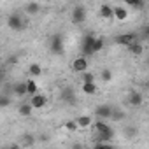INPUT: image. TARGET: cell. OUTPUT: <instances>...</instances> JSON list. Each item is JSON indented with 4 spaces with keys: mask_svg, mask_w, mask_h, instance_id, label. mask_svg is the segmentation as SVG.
Returning <instances> with one entry per match:
<instances>
[{
    "mask_svg": "<svg viewBox=\"0 0 149 149\" xmlns=\"http://www.w3.org/2000/svg\"><path fill=\"white\" fill-rule=\"evenodd\" d=\"M7 25H9V28H13V30H16V32H21V30H25V28L28 26V19L23 18L21 14L14 13V14H9Z\"/></svg>",
    "mask_w": 149,
    "mask_h": 149,
    "instance_id": "6da1fadb",
    "label": "cell"
},
{
    "mask_svg": "<svg viewBox=\"0 0 149 149\" xmlns=\"http://www.w3.org/2000/svg\"><path fill=\"white\" fill-rule=\"evenodd\" d=\"M86 16H88V13H86L84 6H76L70 13V19H72L74 25H83L86 21Z\"/></svg>",
    "mask_w": 149,
    "mask_h": 149,
    "instance_id": "7a4b0ae2",
    "label": "cell"
},
{
    "mask_svg": "<svg viewBox=\"0 0 149 149\" xmlns=\"http://www.w3.org/2000/svg\"><path fill=\"white\" fill-rule=\"evenodd\" d=\"M114 42L116 44H119V46H132L133 42H140L139 40V35L137 33H121V35H118L116 39H114Z\"/></svg>",
    "mask_w": 149,
    "mask_h": 149,
    "instance_id": "3957f363",
    "label": "cell"
},
{
    "mask_svg": "<svg viewBox=\"0 0 149 149\" xmlns=\"http://www.w3.org/2000/svg\"><path fill=\"white\" fill-rule=\"evenodd\" d=\"M98 37H95L93 33H88V35H84V39H83V56H93L95 53H93V44H95V40H97Z\"/></svg>",
    "mask_w": 149,
    "mask_h": 149,
    "instance_id": "277c9868",
    "label": "cell"
},
{
    "mask_svg": "<svg viewBox=\"0 0 149 149\" xmlns=\"http://www.w3.org/2000/svg\"><path fill=\"white\" fill-rule=\"evenodd\" d=\"M70 67H72V70L76 74H84V72H88V58L86 56H77L72 61Z\"/></svg>",
    "mask_w": 149,
    "mask_h": 149,
    "instance_id": "5b68a950",
    "label": "cell"
},
{
    "mask_svg": "<svg viewBox=\"0 0 149 149\" xmlns=\"http://www.w3.org/2000/svg\"><path fill=\"white\" fill-rule=\"evenodd\" d=\"M49 49H51V53H54V54H63L65 53V46H63V39L60 37V35H53L51 37V42H49Z\"/></svg>",
    "mask_w": 149,
    "mask_h": 149,
    "instance_id": "8992f818",
    "label": "cell"
},
{
    "mask_svg": "<svg viewBox=\"0 0 149 149\" xmlns=\"http://www.w3.org/2000/svg\"><path fill=\"white\" fill-rule=\"evenodd\" d=\"M112 107L109 105V104H102V105H97L95 107V114H97V118L98 119H111V116H112Z\"/></svg>",
    "mask_w": 149,
    "mask_h": 149,
    "instance_id": "52a82bcc",
    "label": "cell"
},
{
    "mask_svg": "<svg viewBox=\"0 0 149 149\" xmlns=\"http://www.w3.org/2000/svg\"><path fill=\"white\" fill-rule=\"evenodd\" d=\"M30 104H32V107H33V109H44V107H46V104H47V98H46V95L37 93V95L30 97Z\"/></svg>",
    "mask_w": 149,
    "mask_h": 149,
    "instance_id": "ba28073f",
    "label": "cell"
},
{
    "mask_svg": "<svg viewBox=\"0 0 149 149\" xmlns=\"http://www.w3.org/2000/svg\"><path fill=\"white\" fill-rule=\"evenodd\" d=\"M13 93L18 97V98H23L28 95V90H26V81H19V83H14L13 86Z\"/></svg>",
    "mask_w": 149,
    "mask_h": 149,
    "instance_id": "9c48e42d",
    "label": "cell"
},
{
    "mask_svg": "<svg viewBox=\"0 0 149 149\" xmlns=\"http://www.w3.org/2000/svg\"><path fill=\"white\" fill-rule=\"evenodd\" d=\"M98 14H100V18H104V19H112V18H114V7L109 6V4H102L100 9H98Z\"/></svg>",
    "mask_w": 149,
    "mask_h": 149,
    "instance_id": "30bf717a",
    "label": "cell"
},
{
    "mask_svg": "<svg viewBox=\"0 0 149 149\" xmlns=\"http://www.w3.org/2000/svg\"><path fill=\"white\" fill-rule=\"evenodd\" d=\"M126 102L132 105V107H140L142 105V95L139 91H130L128 97H126Z\"/></svg>",
    "mask_w": 149,
    "mask_h": 149,
    "instance_id": "8fae6325",
    "label": "cell"
},
{
    "mask_svg": "<svg viewBox=\"0 0 149 149\" xmlns=\"http://www.w3.org/2000/svg\"><path fill=\"white\" fill-rule=\"evenodd\" d=\"M32 111H33V107H32L30 102H23V104L18 107V114H19L21 118H28V116L32 114Z\"/></svg>",
    "mask_w": 149,
    "mask_h": 149,
    "instance_id": "7c38bea8",
    "label": "cell"
},
{
    "mask_svg": "<svg viewBox=\"0 0 149 149\" xmlns=\"http://www.w3.org/2000/svg\"><path fill=\"white\" fill-rule=\"evenodd\" d=\"M40 11H42V6L37 4V2H28V4L25 6V13H26V14H32V16H33V14H39Z\"/></svg>",
    "mask_w": 149,
    "mask_h": 149,
    "instance_id": "4fadbf2b",
    "label": "cell"
},
{
    "mask_svg": "<svg viewBox=\"0 0 149 149\" xmlns=\"http://www.w3.org/2000/svg\"><path fill=\"white\" fill-rule=\"evenodd\" d=\"M114 18L119 19V21H126V18H128V11H126L123 6H114Z\"/></svg>",
    "mask_w": 149,
    "mask_h": 149,
    "instance_id": "5bb4252c",
    "label": "cell"
},
{
    "mask_svg": "<svg viewBox=\"0 0 149 149\" xmlns=\"http://www.w3.org/2000/svg\"><path fill=\"white\" fill-rule=\"evenodd\" d=\"M114 139V130L111 128V130H107V132H104V133H97V142H105V144H109V140H112Z\"/></svg>",
    "mask_w": 149,
    "mask_h": 149,
    "instance_id": "9a60e30c",
    "label": "cell"
},
{
    "mask_svg": "<svg viewBox=\"0 0 149 149\" xmlns=\"http://www.w3.org/2000/svg\"><path fill=\"white\" fill-rule=\"evenodd\" d=\"M128 51L132 56H140L144 53V46H142V42H133L132 46H128Z\"/></svg>",
    "mask_w": 149,
    "mask_h": 149,
    "instance_id": "2e32d148",
    "label": "cell"
},
{
    "mask_svg": "<svg viewBox=\"0 0 149 149\" xmlns=\"http://www.w3.org/2000/svg\"><path fill=\"white\" fill-rule=\"evenodd\" d=\"M28 76H32V77L42 76V67H40L39 63H30V65H28Z\"/></svg>",
    "mask_w": 149,
    "mask_h": 149,
    "instance_id": "e0dca14e",
    "label": "cell"
},
{
    "mask_svg": "<svg viewBox=\"0 0 149 149\" xmlns=\"http://www.w3.org/2000/svg\"><path fill=\"white\" fill-rule=\"evenodd\" d=\"M35 142H37V137H35V135H32V133H25V135L21 137V144H23V146H26V147H32Z\"/></svg>",
    "mask_w": 149,
    "mask_h": 149,
    "instance_id": "ac0fdd59",
    "label": "cell"
},
{
    "mask_svg": "<svg viewBox=\"0 0 149 149\" xmlns=\"http://www.w3.org/2000/svg\"><path fill=\"white\" fill-rule=\"evenodd\" d=\"M26 90H28V95H30V97H33V95L39 93V86H37V83H35L33 79H28V81H26Z\"/></svg>",
    "mask_w": 149,
    "mask_h": 149,
    "instance_id": "d6986e66",
    "label": "cell"
},
{
    "mask_svg": "<svg viewBox=\"0 0 149 149\" xmlns=\"http://www.w3.org/2000/svg\"><path fill=\"white\" fill-rule=\"evenodd\" d=\"M83 91H84L86 95H95V93L98 91V88H97L95 83H83Z\"/></svg>",
    "mask_w": 149,
    "mask_h": 149,
    "instance_id": "ffe728a7",
    "label": "cell"
},
{
    "mask_svg": "<svg viewBox=\"0 0 149 149\" xmlns=\"http://www.w3.org/2000/svg\"><path fill=\"white\" fill-rule=\"evenodd\" d=\"M76 121H77L79 128H88V126H91V123H93L90 116H79V118H77Z\"/></svg>",
    "mask_w": 149,
    "mask_h": 149,
    "instance_id": "44dd1931",
    "label": "cell"
},
{
    "mask_svg": "<svg viewBox=\"0 0 149 149\" xmlns=\"http://www.w3.org/2000/svg\"><path fill=\"white\" fill-rule=\"evenodd\" d=\"M100 79L104 83H111L112 81V70L111 68H102L100 70Z\"/></svg>",
    "mask_w": 149,
    "mask_h": 149,
    "instance_id": "7402d4cb",
    "label": "cell"
},
{
    "mask_svg": "<svg viewBox=\"0 0 149 149\" xmlns=\"http://www.w3.org/2000/svg\"><path fill=\"white\" fill-rule=\"evenodd\" d=\"M95 130H97V133H104V132L111 130V126H109L105 121H102V119H97V123H95Z\"/></svg>",
    "mask_w": 149,
    "mask_h": 149,
    "instance_id": "603a6c76",
    "label": "cell"
},
{
    "mask_svg": "<svg viewBox=\"0 0 149 149\" xmlns=\"http://www.w3.org/2000/svg\"><path fill=\"white\" fill-rule=\"evenodd\" d=\"M61 98H63L65 102H70V104H74V102H76V95H74V91H72V90H68V88L63 91Z\"/></svg>",
    "mask_w": 149,
    "mask_h": 149,
    "instance_id": "cb8c5ba5",
    "label": "cell"
},
{
    "mask_svg": "<svg viewBox=\"0 0 149 149\" xmlns=\"http://www.w3.org/2000/svg\"><path fill=\"white\" fill-rule=\"evenodd\" d=\"M65 130H67V132H76V130H79L77 121H76V119H68V121H65Z\"/></svg>",
    "mask_w": 149,
    "mask_h": 149,
    "instance_id": "d4e9b609",
    "label": "cell"
},
{
    "mask_svg": "<svg viewBox=\"0 0 149 149\" xmlns=\"http://www.w3.org/2000/svg\"><path fill=\"white\" fill-rule=\"evenodd\" d=\"M137 133H139V130H137V126H133V125H130V126L125 128V135H126L128 139H135Z\"/></svg>",
    "mask_w": 149,
    "mask_h": 149,
    "instance_id": "484cf974",
    "label": "cell"
},
{
    "mask_svg": "<svg viewBox=\"0 0 149 149\" xmlns=\"http://www.w3.org/2000/svg\"><path fill=\"white\" fill-rule=\"evenodd\" d=\"M111 119H112V121H123V119H125V112H123L121 109H114Z\"/></svg>",
    "mask_w": 149,
    "mask_h": 149,
    "instance_id": "4316f807",
    "label": "cell"
},
{
    "mask_svg": "<svg viewBox=\"0 0 149 149\" xmlns=\"http://www.w3.org/2000/svg\"><path fill=\"white\" fill-rule=\"evenodd\" d=\"M139 40H149V25H146V26H142V28H140Z\"/></svg>",
    "mask_w": 149,
    "mask_h": 149,
    "instance_id": "83f0119b",
    "label": "cell"
},
{
    "mask_svg": "<svg viewBox=\"0 0 149 149\" xmlns=\"http://www.w3.org/2000/svg\"><path fill=\"white\" fill-rule=\"evenodd\" d=\"M126 6H130L133 9H142L144 7V2H142V0H126Z\"/></svg>",
    "mask_w": 149,
    "mask_h": 149,
    "instance_id": "f1b7e54d",
    "label": "cell"
},
{
    "mask_svg": "<svg viewBox=\"0 0 149 149\" xmlns=\"http://www.w3.org/2000/svg\"><path fill=\"white\" fill-rule=\"evenodd\" d=\"M81 79H83V83H95V74L84 72V74H81Z\"/></svg>",
    "mask_w": 149,
    "mask_h": 149,
    "instance_id": "f546056e",
    "label": "cell"
},
{
    "mask_svg": "<svg viewBox=\"0 0 149 149\" xmlns=\"http://www.w3.org/2000/svg\"><path fill=\"white\" fill-rule=\"evenodd\" d=\"M104 46H105V42H104L102 39H97V40H95V44H93V53L102 51V49H104Z\"/></svg>",
    "mask_w": 149,
    "mask_h": 149,
    "instance_id": "4dcf8cb0",
    "label": "cell"
},
{
    "mask_svg": "<svg viewBox=\"0 0 149 149\" xmlns=\"http://www.w3.org/2000/svg\"><path fill=\"white\" fill-rule=\"evenodd\" d=\"M93 149H114V146L112 144H105V142H97L93 146Z\"/></svg>",
    "mask_w": 149,
    "mask_h": 149,
    "instance_id": "1f68e13d",
    "label": "cell"
},
{
    "mask_svg": "<svg viewBox=\"0 0 149 149\" xmlns=\"http://www.w3.org/2000/svg\"><path fill=\"white\" fill-rule=\"evenodd\" d=\"M9 104H11V100H9V97H7V95H4L2 98H0V107H7Z\"/></svg>",
    "mask_w": 149,
    "mask_h": 149,
    "instance_id": "d6a6232c",
    "label": "cell"
},
{
    "mask_svg": "<svg viewBox=\"0 0 149 149\" xmlns=\"http://www.w3.org/2000/svg\"><path fill=\"white\" fill-rule=\"evenodd\" d=\"M70 149H84V144H81V142H72L70 144Z\"/></svg>",
    "mask_w": 149,
    "mask_h": 149,
    "instance_id": "836d02e7",
    "label": "cell"
},
{
    "mask_svg": "<svg viewBox=\"0 0 149 149\" xmlns=\"http://www.w3.org/2000/svg\"><path fill=\"white\" fill-rule=\"evenodd\" d=\"M37 140H39V142H47V140H49V135H47V133H42V135L37 137Z\"/></svg>",
    "mask_w": 149,
    "mask_h": 149,
    "instance_id": "e575fe53",
    "label": "cell"
},
{
    "mask_svg": "<svg viewBox=\"0 0 149 149\" xmlns=\"http://www.w3.org/2000/svg\"><path fill=\"white\" fill-rule=\"evenodd\" d=\"M2 149H18V146H9V147H2Z\"/></svg>",
    "mask_w": 149,
    "mask_h": 149,
    "instance_id": "d590c367",
    "label": "cell"
},
{
    "mask_svg": "<svg viewBox=\"0 0 149 149\" xmlns=\"http://www.w3.org/2000/svg\"><path fill=\"white\" fill-rule=\"evenodd\" d=\"M147 65H149V60H147Z\"/></svg>",
    "mask_w": 149,
    "mask_h": 149,
    "instance_id": "8d00e7d4",
    "label": "cell"
}]
</instances>
